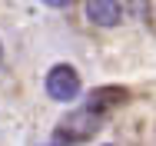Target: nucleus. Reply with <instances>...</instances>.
<instances>
[{"instance_id": "5", "label": "nucleus", "mask_w": 156, "mask_h": 146, "mask_svg": "<svg viewBox=\"0 0 156 146\" xmlns=\"http://www.w3.org/2000/svg\"><path fill=\"white\" fill-rule=\"evenodd\" d=\"M0 60H3V47H0Z\"/></svg>"}, {"instance_id": "3", "label": "nucleus", "mask_w": 156, "mask_h": 146, "mask_svg": "<svg viewBox=\"0 0 156 146\" xmlns=\"http://www.w3.org/2000/svg\"><path fill=\"white\" fill-rule=\"evenodd\" d=\"M123 17L116 0H87V20L96 27H116Z\"/></svg>"}, {"instance_id": "4", "label": "nucleus", "mask_w": 156, "mask_h": 146, "mask_svg": "<svg viewBox=\"0 0 156 146\" xmlns=\"http://www.w3.org/2000/svg\"><path fill=\"white\" fill-rule=\"evenodd\" d=\"M40 3H47V7H53V10H60V7H66L70 0H40Z\"/></svg>"}, {"instance_id": "1", "label": "nucleus", "mask_w": 156, "mask_h": 146, "mask_svg": "<svg viewBox=\"0 0 156 146\" xmlns=\"http://www.w3.org/2000/svg\"><path fill=\"white\" fill-rule=\"evenodd\" d=\"M100 126H103V110H96V106L87 103L83 110H73V113H66L57 123L50 143H87L90 136L100 133Z\"/></svg>"}, {"instance_id": "2", "label": "nucleus", "mask_w": 156, "mask_h": 146, "mask_svg": "<svg viewBox=\"0 0 156 146\" xmlns=\"http://www.w3.org/2000/svg\"><path fill=\"white\" fill-rule=\"evenodd\" d=\"M43 90H47L50 100L70 103V100L80 96V77H76V70H73L70 63H57V66H50V73H47V80H43Z\"/></svg>"}]
</instances>
